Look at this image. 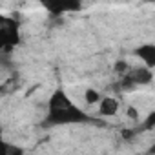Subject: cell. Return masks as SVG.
<instances>
[{"label":"cell","instance_id":"cell-11","mask_svg":"<svg viewBox=\"0 0 155 155\" xmlns=\"http://www.w3.org/2000/svg\"><path fill=\"white\" fill-rule=\"evenodd\" d=\"M130 68H128V64L124 62V60H119L117 64H115V71H119V73H126Z\"/></svg>","mask_w":155,"mask_h":155},{"label":"cell","instance_id":"cell-1","mask_svg":"<svg viewBox=\"0 0 155 155\" xmlns=\"http://www.w3.org/2000/svg\"><path fill=\"white\" fill-rule=\"evenodd\" d=\"M81 122H91V117L86 111H82L79 106H75L62 90L53 91L48 102V117L44 124L64 126V124H81Z\"/></svg>","mask_w":155,"mask_h":155},{"label":"cell","instance_id":"cell-13","mask_svg":"<svg viewBox=\"0 0 155 155\" xmlns=\"http://www.w3.org/2000/svg\"><path fill=\"white\" fill-rule=\"evenodd\" d=\"M148 151H150V153H155V144H153V146H151V148H150Z\"/></svg>","mask_w":155,"mask_h":155},{"label":"cell","instance_id":"cell-7","mask_svg":"<svg viewBox=\"0 0 155 155\" xmlns=\"http://www.w3.org/2000/svg\"><path fill=\"white\" fill-rule=\"evenodd\" d=\"M153 128H155V111H150L148 117H146V120L142 122V126L137 128V133L139 131H144V130H153Z\"/></svg>","mask_w":155,"mask_h":155},{"label":"cell","instance_id":"cell-8","mask_svg":"<svg viewBox=\"0 0 155 155\" xmlns=\"http://www.w3.org/2000/svg\"><path fill=\"white\" fill-rule=\"evenodd\" d=\"M101 95H99V91H95V90H86V102L88 104H97V102H101Z\"/></svg>","mask_w":155,"mask_h":155},{"label":"cell","instance_id":"cell-9","mask_svg":"<svg viewBox=\"0 0 155 155\" xmlns=\"http://www.w3.org/2000/svg\"><path fill=\"white\" fill-rule=\"evenodd\" d=\"M4 150H6V155H22L24 150L18 148V146H13L9 142H4Z\"/></svg>","mask_w":155,"mask_h":155},{"label":"cell","instance_id":"cell-2","mask_svg":"<svg viewBox=\"0 0 155 155\" xmlns=\"http://www.w3.org/2000/svg\"><path fill=\"white\" fill-rule=\"evenodd\" d=\"M0 22H2L0 24V46L4 49H11L18 44V26L15 20L8 17H2Z\"/></svg>","mask_w":155,"mask_h":155},{"label":"cell","instance_id":"cell-3","mask_svg":"<svg viewBox=\"0 0 155 155\" xmlns=\"http://www.w3.org/2000/svg\"><path fill=\"white\" fill-rule=\"evenodd\" d=\"M126 77H130L131 82L135 86H142V84H150L151 79H153V73H151V68H130L126 71Z\"/></svg>","mask_w":155,"mask_h":155},{"label":"cell","instance_id":"cell-6","mask_svg":"<svg viewBox=\"0 0 155 155\" xmlns=\"http://www.w3.org/2000/svg\"><path fill=\"white\" fill-rule=\"evenodd\" d=\"M38 2H40L49 13H53V15H60V13L68 11L64 0H38Z\"/></svg>","mask_w":155,"mask_h":155},{"label":"cell","instance_id":"cell-5","mask_svg":"<svg viewBox=\"0 0 155 155\" xmlns=\"http://www.w3.org/2000/svg\"><path fill=\"white\" fill-rule=\"evenodd\" d=\"M117 110H119V101H117V99H113V97H104V99H101V102H99V111H101V115L111 117V115L117 113Z\"/></svg>","mask_w":155,"mask_h":155},{"label":"cell","instance_id":"cell-4","mask_svg":"<svg viewBox=\"0 0 155 155\" xmlns=\"http://www.w3.org/2000/svg\"><path fill=\"white\" fill-rule=\"evenodd\" d=\"M135 55L148 66L155 68V44H142L135 49Z\"/></svg>","mask_w":155,"mask_h":155},{"label":"cell","instance_id":"cell-10","mask_svg":"<svg viewBox=\"0 0 155 155\" xmlns=\"http://www.w3.org/2000/svg\"><path fill=\"white\" fill-rule=\"evenodd\" d=\"M64 2H66L68 11H77V9H81V2H82V0H64Z\"/></svg>","mask_w":155,"mask_h":155},{"label":"cell","instance_id":"cell-12","mask_svg":"<svg viewBox=\"0 0 155 155\" xmlns=\"http://www.w3.org/2000/svg\"><path fill=\"white\" fill-rule=\"evenodd\" d=\"M130 119H137V110L135 108H128V113H126Z\"/></svg>","mask_w":155,"mask_h":155}]
</instances>
